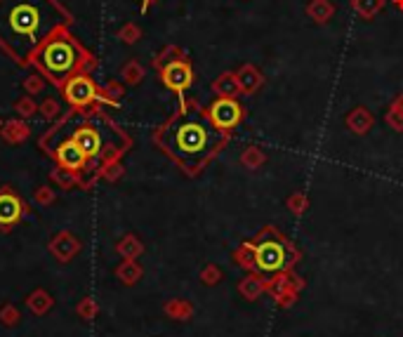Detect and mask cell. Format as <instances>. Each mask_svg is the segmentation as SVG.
<instances>
[{"label":"cell","instance_id":"6da1fadb","mask_svg":"<svg viewBox=\"0 0 403 337\" xmlns=\"http://www.w3.org/2000/svg\"><path fill=\"white\" fill-rule=\"evenodd\" d=\"M151 139L184 175L198 177L227 149L231 134H224L212 125L208 111L198 99L182 97L177 109L154 130Z\"/></svg>","mask_w":403,"mask_h":337},{"label":"cell","instance_id":"7a4b0ae2","mask_svg":"<svg viewBox=\"0 0 403 337\" xmlns=\"http://www.w3.org/2000/svg\"><path fill=\"white\" fill-rule=\"evenodd\" d=\"M61 0H0V52L29 69L36 50L59 29L74 26Z\"/></svg>","mask_w":403,"mask_h":337},{"label":"cell","instance_id":"3957f363","mask_svg":"<svg viewBox=\"0 0 403 337\" xmlns=\"http://www.w3.org/2000/svg\"><path fill=\"white\" fill-rule=\"evenodd\" d=\"M61 139H74L78 149L90 161H97V165L99 163L123 161V156L134 144L130 134L111 118V114H106L102 104L92 106L87 111H64L59 121H54L52 127L41 134L38 147L45 156H50L54 144Z\"/></svg>","mask_w":403,"mask_h":337},{"label":"cell","instance_id":"277c9868","mask_svg":"<svg viewBox=\"0 0 403 337\" xmlns=\"http://www.w3.org/2000/svg\"><path fill=\"white\" fill-rule=\"evenodd\" d=\"M99 59L74 36L71 29H59L36 50L31 69L38 71L50 85L61 88L78 74H92Z\"/></svg>","mask_w":403,"mask_h":337},{"label":"cell","instance_id":"5b68a950","mask_svg":"<svg viewBox=\"0 0 403 337\" xmlns=\"http://www.w3.org/2000/svg\"><path fill=\"white\" fill-rule=\"evenodd\" d=\"M255 257V269L267 276L295 269L302 262V250L276 224H265L253 241H243Z\"/></svg>","mask_w":403,"mask_h":337},{"label":"cell","instance_id":"8992f818","mask_svg":"<svg viewBox=\"0 0 403 337\" xmlns=\"http://www.w3.org/2000/svg\"><path fill=\"white\" fill-rule=\"evenodd\" d=\"M151 64H154L161 83H163L172 94H177V99L187 97V92L196 83V71H194L192 57H189L179 45H165V48L156 54Z\"/></svg>","mask_w":403,"mask_h":337},{"label":"cell","instance_id":"52a82bcc","mask_svg":"<svg viewBox=\"0 0 403 337\" xmlns=\"http://www.w3.org/2000/svg\"><path fill=\"white\" fill-rule=\"evenodd\" d=\"M59 94L74 111H87L102 104V90L90 74H78L71 81H66L59 88Z\"/></svg>","mask_w":403,"mask_h":337},{"label":"cell","instance_id":"ba28073f","mask_svg":"<svg viewBox=\"0 0 403 337\" xmlns=\"http://www.w3.org/2000/svg\"><path fill=\"white\" fill-rule=\"evenodd\" d=\"M304 288H307V280L295 269H288V272H278L269 276L267 295H271V300L276 302L278 309H290L298 305L300 293Z\"/></svg>","mask_w":403,"mask_h":337},{"label":"cell","instance_id":"9c48e42d","mask_svg":"<svg viewBox=\"0 0 403 337\" xmlns=\"http://www.w3.org/2000/svg\"><path fill=\"white\" fill-rule=\"evenodd\" d=\"M205 111H208L212 125L217 130H222L224 134H234V130L245 121V114H248L245 106L236 97H215L205 106Z\"/></svg>","mask_w":403,"mask_h":337},{"label":"cell","instance_id":"30bf717a","mask_svg":"<svg viewBox=\"0 0 403 337\" xmlns=\"http://www.w3.org/2000/svg\"><path fill=\"white\" fill-rule=\"evenodd\" d=\"M31 207L26 205V201L12 187L0 189V232L10 234L12 229L29 215Z\"/></svg>","mask_w":403,"mask_h":337},{"label":"cell","instance_id":"8fae6325","mask_svg":"<svg viewBox=\"0 0 403 337\" xmlns=\"http://www.w3.org/2000/svg\"><path fill=\"white\" fill-rule=\"evenodd\" d=\"M48 159H52L57 165L61 167H69V170L74 172H87V170H94L92 167V161L87 159L85 154H83L81 149H78V144L74 139H61V142L54 144V149L50 151Z\"/></svg>","mask_w":403,"mask_h":337},{"label":"cell","instance_id":"7c38bea8","mask_svg":"<svg viewBox=\"0 0 403 337\" xmlns=\"http://www.w3.org/2000/svg\"><path fill=\"white\" fill-rule=\"evenodd\" d=\"M48 250H50V255H52L59 264H69L76 255H81L83 243H81V238H78L74 232H69V229H61V232H57L52 236V238H50Z\"/></svg>","mask_w":403,"mask_h":337},{"label":"cell","instance_id":"4fadbf2b","mask_svg":"<svg viewBox=\"0 0 403 337\" xmlns=\"http://www.w3.org/2000/svg\"><path fill=\"white\" fill-rule=\"evenodd\" d=\"M344 125L351 134L363 137V134H368L375 127V116H373V111L368 109V106H354V109L347 114Z\"/></svg>","mask_w":403,"mask_h":337},{"label":"cell","instance_id":"5bb4252c","mask_svg":"<svg viewBox=\"0 0 403 337\" xmlns=\"http://www.w3.org/2000/svg\"><path fill=\"white\" fill-rule=\"evenodd\" d=\"M267 285H269V278L262 272H248L238 280V293L243 300L257 302L262 295H267Z\"/></svg>","mask_w":403,"mask_h":337},{"label":"cell","instance_id":"9a60e30c","mask_svg":"<svg viewBox=\"0 0 403 337\" xmlns=\"http://www.w3.org/2000/svg\"><path fill=\"white\" fill-rule=\"evenodd\" d=\"M236 76H238L240 94H248V97H253V94H257L262 88H265V74H262V71L257 69L255 64H243L236 71Z\"/></svg>","mask_w":403,"mask_h":337},{"label":"cell","instance_id":"2e32d148","mask_svg":"<svg viewBox=\"0 0 403 337\" xmlns=\"http://www.w3.org/2000/svg\"><path fill=\"white\" fill-rule=\"evenodd\" d=\"M31 132H33L31 125L24 118H10V121H5L3 127H0V137L8 144H24L26 139L31 137Z\"/></svg>","mask_w":403,"mask_h":337},{"label":"cell","instance_id":"e0dca14e","mask_svg":"<svg viewBox=\"0 0 403 337\" xmlns=\"http://www.w3.org/2000/svg\"><path fill=\"white\" fill-rule=\"evenodd\" d=\"M210 90L215 97H240V85L236 71H222L215 81L210 83Z\"/></svg>","mask_w":403,"mask_h":337},{"label":"cell","instance_id":"ac0fdd59","mask_svg":"<svg viewBox=\"0 0 403 337\" xmlns=\"http://www.w3.org/2000/svg\"><path fill=\"white\" fill-rule=\"evenodd\" d=\"M50 182H54V187L61 191L83 189V172H74L69 167H61L54 163V167L50 170Z\"/></svg>","mask_w":403,"mask_h":337},{"label":"cell","instance_id":"d6986e66","mask_svg":"<svg viewBox=\"0 0 403 337\" xmlns=\"http://www.w3.org/2000/svg\"><path fill=\"white\" fill-rule=\"evenodd\" d=\"M163 314L177 323H187L194 318L196 307L189 300H184V297H172V300H167L163 305Z\"/></svg>","mask_w":403,"mask_h":337},{"label":"cell","instance_id":"ffe728a7","mask_svg":"<svg viewBox=\"0 0 403 337\" xmlns=\"http://www.w3.org/2000/svg\"><path fill=\"white\" fill-rule=\"evenodd\" d=\"M335 12H338V8H335L333 0H311V3L307 5V17L318 26L328 24L335 17Z\"/></svg>","mask_w":403,"mask_h":337},{"label":"cell","instance_id":"44dd1931","mask_svg":"<svg viewBox=\"0 0 403 337\" xmlns=\"http://www.w3.org/2000/svg\"><path fill=\"white\" fill-rule=\"evenodd\" d=\"M52 307H54V297L50 295L48 290L36 288L33 293L26 295V309H29L31 314H36V316H45Z\"/></svg>","mask_w":403,"mask_h":337},{"label":"cell","instance_id":"7402d4cb","mask_svg":"<svg viewBox=\"0 0 403 337\" xmlns=\"http://www.w3.org/2000/svg\"><path fill=\"white\" fill-rule=\"evenodd\" d=\"M142 276H144V269L137 260H123L118 267H116V278H118L123 285H127V288L139 283Z\"/></svg>","mask_w":403,"mask_h":337},{"label":"cell","instance_id":"603a6c76","mask_svg":"<svg viewBox=\"0 0 403 337\" xmlns=\"http://www.w3.org/2000/svg\"><path fill=\"white\" fill-rule=\"evenodd\" d=\"M116 252H118L123 260H139V257L144 255V243L139 241V236L125 234L118 243H116Z\"/></svg>","mask_w":403,"mask_h":337},{"label":"cell","instance_id":"cb8c5ba5","mask_svg":"<svg viewBox=\"0 0 403 337\" xmlns=\"http://www.w3.org/2000/svg\"><path fill=\"white\" fill-rule=\"evenodd\" d=\"M387 0H351V10L361 17L363 21H373L375 17L384 10Z\"/></svg>","mask_w":403,"mask_h":337},{"label":"cell","instance_id":"d4e9b609","mask_svg":"<svg viewBox=\"0 0 403 337\" xmlns=\"http://www.w3.org/2000/svg\"><path fill=\"white\" fill-rule=\"evenodd\" d=\"M99 90H102V106H118L125 97V83L123 81H109L99 85Z\"/></svg>","mask_w":403,"mask_h":337},{"label":"cell","instance_id":"484cf974","mask_svg":"<svg viewBox=\"0 0 403 337\" xmlns=\"http://www.w3.org/2000/svg\"><path fill=\"white\" fill-rule=\"evenodd\" d=\"M94 175H97V179H104V182H109V184H116V182H121L123 175H125V167H123L121 161L99 163V165L94 167Z\"/></svg>","mask_w":403,"mask_h":337},{"label":"cell","instance_id":"4316f807","mask_svg":"<svg viewBox=\"0 0 403 337\" xmlns=\"http://www.w3.org/2000/svg\"><path fill=\"white\" fill-rule=\"evenodd\" d=\"M144 76H147V71H144V66L139 64L137 59H127L125 64H123V69H121V81L125 83V85H139V83L144 81Z\"/></svg>","mask_w":403,"mask_h":337},{"label":"cell","instance_id":"83f0119b","mask_svg":"<svg viewBox=\"0 0 403 337\" xmlns=\"http://www.w3.org/2000/svg\"><path fill=\"white\" fill-rule=\"evenodd\" d=\"M238 163L245 167V170L255 172V170H260V167L267 163V154H265V149H262V147H248L243 151V154H240Z\"/></svg>","mask_w":403,"mask_h":337},{"label":"cell","instance_id":"f1b7e54d","mask_svg":"<svg viewBox=\"0 0 403 337\" xmlns=\"http://www.w3.org/2000/svg\"><path fill=\"white\" fill-rule=\"evenodd\" d=\"M384 123H387L394 132H403V94H396L394 102L389 104Z\"/></svg>","mask_w":403,"mask_h":337},{"label":"cell","instance_id":"f546056e","mask_svg":"<svg viewBox=\"0 0 403 337\" xmlns=\"http://www.w3.org/2000/svg\"><path fill=\"white\" fill-rule=\"evenodd\" d=\"M231 262L236 264V267L243 269L245 274L257 272V269H255V257H253V252H250V248L245 243H240L238 248L231 252Z\"/></svg>","mask_w":403,"mask_h":337},{"label":"cell","instance_id":"4dcf8cb0","mask_svg":"<svg viewBox=\"0 0 403 337\" xmlns=\"http://www.w3.org/2000/svg\"><path fill=\"white\" fill-rule=\"evenodd\" d=\"M285 207H288L295 217H302L309 210V196H307L304 191H293V194L285 198Z\"/></svg>","mask_w":403,"mask_h":337},{"label":"cell","instance_id":"1f68e13d","mask_svg":"<svg viewBox=\"0 0 403 337\" xmlns=\"http://www.w3.org/2000/svg\"><path fill=\"white\" fill-rule=\"evenodd\" d=\"M38 114H41L45 121H50V123H54V121H59L61 118V102L59 99H54V97H45L41 104H38Z\"/></svg>","mask_w":403,"mask_h":337},{"label":"cell","instance_id":"d6a6232c","mask_svg":"<svg viewBox=\"0 0 403 337\" xmlns=\"http://www.w3.org/2000/svg\"><path fill=\"white\" fill-rule=\"evenodd\" d=\"M12 109H14L17 118H24V121H29V118H33L38 114V104H36V99H33L31 94H24V97L17 99V102L12 104Z\"/></svg>","mask_w":403,"mask_h":337},{"label":"cell","instance_id":"836d02e7","mask_svg":"<svg viewBox=\"0 0 403 337\" xmlns=\"http://www.w3.org/2000/svg\"><path fill=\"white\" fill-rule=\"evenodd\" d=\"M76 316L81 318V321H94V318L99 316L97 300H92V297H83V300L76 305Z\"/></svg>","mask_w":403,"mask_h":337},{"label":"cell","instance_id":"e575fe53","mask_svg":"<svg viewBox=\"0 0 403 337\" xmlns=\"http://www.w3.org/2000/svg\"><path fill=\"white\" fill-rule=\"evenodd\" d=\"M198 278H200V283L203 285H208V288H212V285H220L222 283V278H224V272L217 264H205L203 269H200V274H198Z\"/></svg>","mask_w":403,"mask_h":337},{"label":"cell","instance_id":"d590c367","mask_svg":"<svg viewBox=\"0 0 403 337\" xmlns=\"http://www.w3.org/2000/svg\"><path fill=\"white\" fill-rule=\"evenodd\" d=\"M0 323H3L5 328H14V325L21 323V312L12 305V302L0 305Z\"/></svg>","mask_w":403,"mask_h":337},{"label":"cell","instance_id":"8d00e7d4","mask_svg":"<svg viewBox=\"0 0 403 337\" xmlns=\"http://www.w3.org/2000/svg\"><path fill=\"white\" fill-rule=\"evenodd\" d=\"M116 38L125 45H134L142 38V29H139V24H134V21H127V24H123L121 29L116 31Z\"/></svg>","mask_w":403,"mask_h":337},{"label":"cell","instance_id":"74e56055","mask_svg":"<svg viewBox=\"0 0 403 337\" xmlns=\"http://www.w3.org/2000/svg\"><path fill=\"white\" fill-rule=\"evenodd\" d=\"M45 85H48V81H45V78L38 74V71H33L31 76H26L24 78V83H21V88H24V92L26 94H41L43 90H45Z\"/></svg>","mask_w":403,"mask_h":337},{"label":"cell","instance_id":"f35d334b","mask_svg":"<svg viewBox=\"0 0 403 337\" xmlns=\"http://www.w3.org/2000/svg\"><path fill=\"white\" fill-rule=\"evenodd\" d=\"M33 196H36V203L48 207V205H54V201H57V194H54L52 187H48V184H41L36 191H33Z\"/></svg>","mask_w":403,"mask_h":337},{"label":"cell","instance_id":"ab89813d","mask_svg":"<svg viewBox=\"0 0 403 337\" xmlns=\"http://www.w3.org/2000/svg\"><path fill=\"white\" fill-rule=\"evenodd\" d=\"M154 3H158V0H142V12H147V10H149Z\"/></svg>","mask_w":403,"mask_h":337},{"label":"cell","instance_id":"60d3db41","mask_svg":"<svg viewBox=\"0 0 403 337\" xmlns=\"http://www.w3.org/2000/svg\"><path fill=\"white\" fill-rule=\"evenodd\" d=\"M391 3H394V8L399 10V12H403V0H391Z\"/></svg>","mask_w":403,"mask_h":337},{"label":"cell","instance_id":"b9f144b4","mask_svg":"<svg viewBox=\"0 0 403 337\" xmlns=\"http://www.w3.org/2000/svg\"><path fill=\"white\" fill-rule=\"evenodd\" d=\"M3 123H5V121H3V118H0V127H3Z\"/></svg>","mask_w":403,"mask_h":337}]
</instances>
